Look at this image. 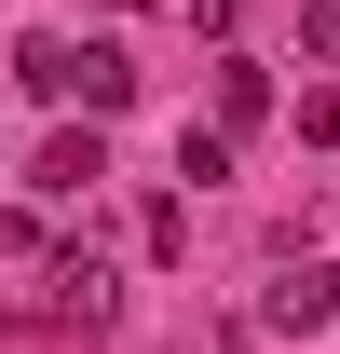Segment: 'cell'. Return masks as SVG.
I'll use <instances>...</instances> for the list:
<instances>
[{
	"instance_id": "1",
	"label": "cell",
	"mask_w": 340,
	"mask_h": 354,
	"mask_svg": "<svg viewBox=\"0 0 340 354\" xmlns=\"http://www.w3.org/2000/svg\"><path fill=\"white\" fill-rule=\"evenodd\" d=\"M95 177H109V136H95V123H68V136H41L28 191H55V205H68V191H95Z\"/></svg>"
},
{
	"instance_id": "2",
	"label": "cell",
	"mask_w": 340,
	"mask_h": 354,
	"mask_svg": "<svg viewBox=\"0 0 340 354\" xmlns=\"http://www.w3.org/2000/svg\"><path fill=\"white\" fill-rule=\"evenodd\" d=\"M258 313H272V327H327V313H340V259H286Z\"/></svg>"
},
{
	"instance_id": "3",
	"label": "cell",
	"mask_w": 340,
	"mask_h": 354,
	"mask_svg": "<svg viewBox=\"0 0 340 354\" xmlns=\"http://www.w3.org/2000/svg\"><path fill=\"white\" fill-rule=\"evenodd\" d=\"M14 82H28V95H82V41L28 28V41H14Z\"/></svg>"
},
{
	"instance_id": "4",
	"label": "cell",
	"mask_w": 340,
	"mask_h": 354,
	"mask_svg": "<svg viewBox=\"0 0 340 354\" xmlns=\"http://www.w3.org/2000/svg\"><path fill=\"white\" fill-rule=\"evenodd\" d=\"M55 327H109V259H55Z\"/></svg>"
},
{
	"instance_id": "5",
	"label": "cell",
	"mask_w": 340,
	"mask_h": 354,
	"mask_svg": "<svg viewBox=\"0 0 340 354\" xmlns=\"http://www.w3.org/2000/svg\"><path fill=\"white\" fill-rule=\"evenodd\" d=\"M258 109H272V82H258L245 55H232V68H218V136H245V123H258Z\"/></svg>"
},
{
	"instance_id": "6",
	"label": "cell",
	"mask_w": 340,
	"mask_h": 354,
	"mask_svg": "<svg viewBox=\"0 0 340 354\" xmlns=\"http://www.w3.org/2000/svg\"><path fill=\"white\" fill-rule=\"evenodd\" d=\"M136 95V68H123V41H82V109H123Z\"/></svg>"
},
{
	"instance_id": "7",
	"label": "cell",
	"mask_w": 340,
	"mask_h": 354,
	"mask_svg": "<svg viewBox=\"0 0 340 354\" xmlns=\"http://www.w3.org/2000/svg\"><path fill=\"white\" fill-rule=\"evenodd\" d=\"M177 177H191V191H218V177H232V136H218V123H205V136H177Z\"/></svg>"
}]
</instances>
